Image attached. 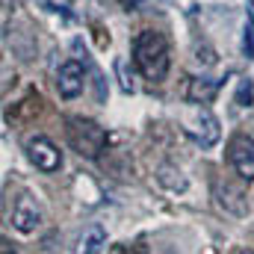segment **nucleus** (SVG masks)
Wrapping results in <instances>:
<instances>
[{"label":"nucleus","instance_id":"20e7f679","mask_svg":"<svg viewBox=\"0 0 254 254\" xmlns=\"http://www.w3.org/2000/svg\"><path fill=\"white\" fill-rule=\"evenodd\" d=\"M228 163L243 181H254V136L249 133H234L228 142Z\"/></svg>","mask_w":254,"mask_h":254},{"label":"nucleus","instance_id":"6e6552de","mask_svg":"<svg viewBox=\"0 0 254 254\" xmlns=\"http://www.w3.org/2000/svg\"><path fill=\"white\" fill-rule=\"evenodd\" d=\"M86 86V68L77 63V60H68V63L60 65L57 71V92L63 98H77Z\"/></svg>","mask_w":254,"mask_h":254},{"label":"nucleus","instance_id":"f03ea898","mask_svg":"<svg viewBox=\"0 0 254 254\" xmlns=\"http://www.w3.org/2000/svg\"><path fill=\"white\" fill-rule=\"evenodd\" d=\"M65 125H68V142L80 157H86V160L101 157V151L107 148V130L98 122L83 119V116H71Z\"/></svg>","mask_w":254,"mask_h":254},{"label":"nucleus","instance_id":"1a4fd4ad","mask_svg":"<svg viewBox=\"0 0 254 254\" xmlns=\"http://www.w3.org/2000/svg\"><path fill=\"white\" fill-rule=\"evenodd\" d=\"M219 92V80H207V77H192L187 83V101L190 104H210Z\"/></svg>","mask_w":254,"mask_h":254},{"label":"nucleus","instance_id":"39448f33","mask_svg":"<svg viewBox=\"0 0 254 254\" xmlns=\"http://www.w3.org/2000/svg\"><path fill=\"white\" fill-rule=\"evenodd\" d=\"M42 207L39 201L30 195V192H21L15 198V207H12V228L21 231V234H36L39 225H42Z\"/></svg>","mask_w":254,"mask_h":254},{"label":"nucleus","instance_id":"f8f14e48","mask_svg":"<svg viewBox=\"0 0 254 254\" xmlns=\"http://www.w3.org/2000/svg\"><path fill=\"white\" fill-rule=\"evenodd\" d=\"M252 98H254L252 80H240V89H237V104H240V107H252Z\"/></svg>","mask_w":254,"mask_h":254},{"label":"nucleus","instance_id":"9b49d317","mask_svg":"<svg viewBox=\"0 0 254 254\" xmlns=\"http://www.w3.org/2000/svg\"><path fill=\"white\" fill-rule=\"evenodd\" d=\"M243 54L254 60V12H249V21H246V30H243Z\"/></svg>","mask_w":254,"mask_h":254},{"label":"nucleus","instance_id":"7ed1b4c3","mask_svg":"<svg viewBox=\"0 0 254 254\" xmlns=\"http://www.w3.org/2000/svg\"><path fill=\"white\" fill-rule=\"evenodd\" d=\"M24 151H27V157H30V163L39 169V172H60L63 169V154H60V148L48 139V136H42V133H36V136H30L27 139V145H24Z\"/></svg>","mask_w":254,"mask_h":254},{"label":"nucleus","instance_id":"9d476101","mask_svg":"<svg viewBox=\"0 0 254 254\" xmlns=\"http://www.w3.org/2000/svg\"><path fill=\"white\" fill-rule=\"evenodd\" d=\"M104 246H107V231H104L101 225H92V228H86V231L80 234L74 254H98Z\"/></svg>","mask_w":254,"mask_h":254},{"label":"nucleus","instance_id":"423d86ee","mask_svg":"<svg viewBox=\"0 0 254 254\" xmlns=\"http://www.w3.org/2000/svg\"><path fill=\"white\" fill-rule=\"evenodd\" d=\"M187 133L201 148H213L219 142V136H222V127H219V119L207 107H201V110H195V119L187 125Z\"/></svg>","mask_w":254,"mask_h":254},{"label":"nucleus","instance_id":"0eeeda50","mask_svg":"<svg viewBox=\"0 0 254 254\" xmlns=\"http://www.w3.org/2000/svg\"><path fill=\"white\" fill-rule=\"evenodd\" d=\"M213 195H216V201L225 213H231V216H246L249 213V195H246L243 187H237L231 181H216Z\"/></svg>","mask_w":254,"mask_h":254},{"label":"nucleus","instance_id":"ddd939ff","mask_svg":"<svg viewBox=\"0 0 254 254\" xmlns=\"http://www.w3.org/2000/svg\"><path fill=\"white\" fill-rule=\"evenodd\" d=\"M246 254H254V252H246Z\"/></svg>","mask_w":254,"mask_h":254},{"label":"nucleus","instance_id":"f257e3e1","mask_svg":"<svg viewBox=\"0 0 254 254\" xmlns=\"http://www.w3.org/2000/svg\"><path fill=\"white\" fill-rule=\"evenodd\" d=\"M133 63L142 71L145 80L160 83L169 74L172 65V51H169V39L157 30H142L133 42Z\"/></svg>","mask_w":254,"mask_h":254}]
</instances>
